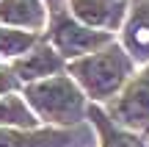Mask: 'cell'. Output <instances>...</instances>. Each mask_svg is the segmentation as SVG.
<instances>
[{"mask_svg":"<svg viewBox=\"0 0 149 147\" xmlns=\"http://www.w3.org/2000/svg\"><path fill=\"white\" fill-rule=\"evenodd\" d=\"M25 100L39 117V122L74 125L86 114V94L69 75H53L25 86Z\"/></svg>","mask_w":149,"mask_h":147,"instance_id":"cell-2","label":"cell"},{"mask_svg":"<svg viewBox=\"0 0 149 147\" xmlns=\"http://www.w3.org/2000/svg\"><path fill=\"white\" fill-rule=\"evenodd\" d=\"M74 20L94 31H108L122 22L124 0H69Z\"/></svg>","mask_w":149,"mask_h":147,"instance_id":"cell-6","label":"cell"},{"mask_svg":"<svg viewBox=\"0 0 149 147\" xmlns=\"http://www.w3.org/2000/svg\"><path fill=\"white\" fill-rule=\"evenodd\" d=\"M133 75V58L124 47L108 44L91 56H83L77 61H69V78L88 94L91 100H108L124 89Z\"/></svg>","mask_w":149,"mask_h":147,"instance_id":"cell-1","label":"cell"},{"mask_svg":"<svg viewBox=\"0 0 149 147\" xmlns=\"http://www.w3.org/2000/svg\"><path fill=\"white\" fill-rule=\"evenodd\" d=\"M88 117H91V122H94L97 133H100V147H144V142H141L133 131L116 125V122H113L105 111H100L97 106L88 108Z\"/></svg>","mask_w":149,"mask_h":147,"instance_id":"cell-11","label":"cell"},{"mask_svg":"<svg viewBox=\"0 0 149 147\" xmlns=\"http://www.w3.org/2000/svg\"><path fill=\"white\" fill-rule=\"evenodd\" d=\"M11 70L19 78V83H28L31 86V83L47 81L53 75H61V56L53 50V44H36L22 58H17L11 64Z\"/></svg>","mask_w":149,"mask_h":147,"instance_id":"cell-5","label":"cell"},{"mask_svg":"<svg viewBox=\"0 0 149 147\" xmlns=\"http://www.w3.org/2000/svg\"><path fill=\"white\" fill-rule=\"evenodd\" d=\"M0 25L39 33L47 25V8L42 0H0Z\"/></svg>","mask_w":149,"mask_h":147,"instance_id":"cell-7","label":"cell"},{"mask_svg":"<svg viewBox=\"0 0 149 147\" xmlns=\"http://www.w3.org/2000/svg\"><path fill=\"white\" fill-rule=\"evenodd\" d=\"M19 86V78L14 75L11 67H0V94H11Z\"/></svg>","mask_w":149,"mask_h":147,"instance_id":"cell-13","label":"cell"},{"mask_svg":"<svg viewBox=\"0 0 149 147\" xmlns=\"http://www.w3.org/2000/svg\"><path fill=\"white\" fill-rule=\"evenodd\" d=\"M36 47V33L17 31V28H3L0 25V58H22L28 50Z\"/></svg>","mask_w":149,"mask_h":147,"instance_id":"cell-12","label":"cell"},{"mask_svg":"<svg viewBox=\"0 0 149 147\" xmlns=\"http://www.w3.org/2000/svg\"><path fill=\"white\" fill-rule=\"evenodd\" d=\"M72 133L66 131H14L0 128V147H69Z\"/></svg>","mask_w":149,"mask_h":147,"instance_id":"cell-9","label":"cell"},{"mask_svg":"<svg viewBox=\"0 0 149 147\" xmlns=\"http://www.w3.org/2000/svg\"><path fill=\"white\" fill-rule=\"evenodd\" d=\"M124 50L130 58L149 61V0H133L124 22Z\"/></svg>","mask_w":149,"mask_h":147,"instance_id":"cell-8","label":"cell"},{"mask_svg":"<svg viewBox=\"0 0 149 147\" xmlns=\"http://www.w3.org/2000/svg\"><path fill=\"white\" fill-rule=\"evenodd\" d=\"M39 125V117L28 106L25 94H0V128H14V131H33Z\"/></svg>","mask_w":149,"mask_h":147,"instance_id":"cell-10","label":"cell"},{"mask_svg":"<svg viewBox=\"0 0 149 147\" xmlns=\"http://www.w3.org/2000/svg\"><path fill=\"white\" fill-rule=\"evenodd\" d=\"M111 44V33L108 31H94V28H86L83 22L77 20H66V17H58L53 25V50L61 56V58H83V56H91L97 50L108 47Z\"/></svg>","mask_w":149,"mask_h":147,"instance_id":"cell-3","label":"cell"},{"mask_svg":"<svg viewBox=\"0 0 149 147\" xmlns=\"http://www.w3.org/2000/svg\"><path fill=\"white\" fill-rule=\"evenodd\" d=\"M113 122L127 131L149 125V67L138 72L119 94V103L113 106Z\"/></svg>","mask_w":149,"mask_h":147,"instance_id":"cell-4","label":"cell"}]
</instances>
